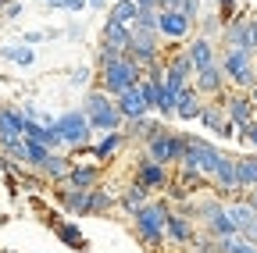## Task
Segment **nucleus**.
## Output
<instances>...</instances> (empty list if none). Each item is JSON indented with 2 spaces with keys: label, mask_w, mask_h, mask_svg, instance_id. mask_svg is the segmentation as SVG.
<instances>
[{
  "label": "nucleus",
  "mask_w": 257,
  "mask_h": 253,
  "mask_svg": "<svg viewBox=\"0 0 257 253\" xmlns=\"http://www.w3.org/2000/svg\"><path fill=\"white\" fill-rule=\"evenodd\" d=\"M86 8V0H64L61 4V11H82Z\"/></svg>",
  "instance_id": "4c0bfd02"
},
{
  "label": "nucleus",
  "mask_w": 257,
  "mask_h": 253,
  "mask_svg": "<svg viewBox=\"0 0 257 253\" xmlns=\"http://www.w3.org/2000/svg\"><path fill=\"white\" fill-rule=\"evenodd\" d=\"M25 132V114L22 107H0V139H11V136H22Z\"/></svg>",
  "instance_id": "412c9836"
},
{
  "label": "nucleus",
  "mask_w": 257,
  "mask_h": 253,
  "mask_svg": "<svg viewBox=\"0 0 257 253\" xmlns=\"http://www.w3.org/2000/svg\"><path fill=\"white\" fill-rule=\"evenodd\" d=\"M136 15H140L136 0H118V4L111 8V15H107V18H114V22H121V25H133V22H136Z\"/></svg>",
  "instance_id": "c85d7f7f"
},
{
  "label": "nucleus",
  "mask_w": 257,
  "mask_h": 253,
  "mask_svg": "<svg viewBox=\"0 0 257 253\" xmlns=\"http://www.w3.org/2000/svg\"><path fill=\"white\" fill-rule=\"evenodd\" d=\"M54 235L64 242V246H68V249H89V242H86V235H82V228L75 225V221H57V225H54Z\"/></svg>",
  "instance_id": "4be33fe9"
},
{
  "label": "nucleus",
  "mask_w": 257,
  "mask_h": 253,
  "mask_svg": "<svg viewBox=\"0 0 257 253\" xmlns=\"http://www.w3.org/2000/svg\"><path fill=\"white\" fill-rule=\"evenodd\" d=\"M168 125H165V118H154V111L150 114H140V118H128V121H121V132H125V139H136V143H150L154 136H161Z\"/></svg>",
  "instance_id": "9d476101"
},
{
  "label": "nucleus",
  "mask_w": 257,
  "mask_h": 253,
  "mask_svg": "<svg viewBox=\"0 0 257 253\" xmlns=\"http://www.w3.org/2000/svg\"><path fill=\"white\" fill-rule=\"evenodd\" d=\"M136 8H140V11H157L161 0H136Z\"/></svg>",
  "instance_id": "58836bf2"
},
{
  "label": "nucleus",
  "mask_w": 257,
  "mask_h": 253,
  "mask_svg": "<svg viewBox=\"0 0 257 253\" xmlns=\"http://www.w3.org/2000/svg\"><path fill=\"white\" fill-rule=\"evenodd\" d=\"M64 185H72V189L100 185V164H72V171L64 175Z\"/></svg>",
  "instance_id": "a211bd4d"
},
{
  "label": "nucleus",
  "mask_w": 257,
  "mask_h": 253,
  "mask_svg": "<svg viewBox=\"0 0 257 253\" xmlns=\"http://www.w3.org/2000/svg\"><path fill=\"white\" fill-rule=\"evenodd\" d=\"M214 4H218V18H221V22H229V18L239 15V11H236V0H214Z\"/></svg>",
  "instance_id": "f704fd0d"
},
{
  "label": "nucleus",
  "mask_w": 257,
  "mask_h": 253,
  "mask_svg": "<svg viewBox=\"0 0 257 253\" xmlns=\"http://www.w3.org/2000/svg\"><path fill=\"white\" fill-rule=\"evenodd\" d=\"M100 40H107V43H114L118 50H125L128 43H133V25H121V22L107 18V22H104V36H100Z\"/></svg>",
  "instance_id": "393cba45"
},
{
  "label": "nucleus",
  "mask_w": 257,
  "mask_h": 253,
  "mask_svg": "<svg viewBox=\"0 0 257 253\" xmlns=\"http://www.w3.org/2000/svg\"><path fill=\"white\" fill-rule=\"evenodd\" d=\"M143 153L150 157V161L172 168V164L182 161V153H186V132H172V129H165L161 136H154L150 143H143Z\"/></svg>",
  "instance_id": "423d86ee"
},
{
  "label": "nucleus",
  "mask_w": 257,
  "mask_h": 253,
  "mask_svg": "<svg viewBox=\"0 0 257 253\" xmlns=\"http://www.w3.org/2000/svg\"><path fill=\"white\" fill-rule=\"evenodd\" d=\"M168 210H172V200H150V203L133 210V228L150 249H161L168 242V235H165V214Z\"/></svg>",
  "instance_id": "f257e3e1"
},
{
  "label": "nucleus",
  "mask_w": 257,
  "mask_h": 253,
  "mask_svg": "<svg viewBox=\"0 0 257 253\" xmlns=\"http://www.w3.org/2000/svg\"><path fill=\"white\" fill-rule=\"evenodd\" d=\"M86 8H93V11H100V8H107V0H86Z\"/></svg>",
  "instance_id": "a19ab883"
},
{
  "label": "nucleus",
  "mask_w": 257,
  "mask_h": 253,
  "mask_svg": "<svg viewBox=\"0 0 257 253\" xmlns=\"http://www.w3.org/2000/svg\"><path fill=\"white\" fill-rule=\"evenodd\" d=\"M161 8H165V11H182V15L193 18V22L200 18V0H161ZM161 8H157V11H161Z\"/></svg>",
  "instance_id": "cd10ccee"
},
{
  "label": "nucleus",
  "mask_w": 257,
  "mask_h": 253,
  "mask_svg": "<svg viewBox=\"0 0 257 253\" xmlns=\"http://www.w3.org/2000/svg\"><path fill=\"white\" fill-rule=\"evenodd\" d=\"M207 132H214L218 136V129H221V121H225V107L221 104H204V111H200V118H197Z\"/></svg>",
  "instance_id": "bb28decb"
},
{
  "label": "nucleus",
  "mask_w": 257,
  "mask_h": 253,
  "mask_svg": "<svg viewBox=\"0 0 257 253\" xmlns=\"http://www.w3.org/2000/svg\"><path fill=\"white\" fill-rule=\"evenodd\" d=\"M47 153H50V146H43V143H32V139H25V164H29V168H40V164L47 161Z\"/></svg>",
  "instance_id": "7c9ffc66"
},
{
  "label": "nucleus",
  "mask_w": 257,
  "mask_h": 253,
  "mask_svg": "<svg viewBox=\"0 0 257 253\" xmlns=\"http://www.w3.org/2000/svg\"><path fill=\"white\" fill-rule=\"evenodd\" d=\"M165 235H168V242H175V246L193 242V235H197V228H193V217L182 214L179 207H172V210L165 214Z\"/></svg>",
  "instance_id": "f8f14e48"
},
{
  "label": "nucleus",
  "mask_w": 257,
  "mask_h": 253,
  "mask_svg": "<svg viewBox=\"0 0 257 253\" xmlns=\"http://www.w3.org/2000/svg\"><path fill=\"white\" fill-rule=\"evenodd\" d=\"M22 11H25L22 0H8L4 11H0V18H4V22H15V18H22Z\"/></svg>",
  "instance_id": "72a5a7b5"
},
{
  "label": "nucleus",
  "mask_w": 257,
  "mask_h": 253,
  "mask_svg": "<svg viewBox=\"0 0 257 253\" xmlns=\"http://www.w3.org/2000/svg\"><path fill=\"white\" fill-rule=\"evenodd\" d=\"M82 114L89 118V129H93V132H111V129H121V121H125V118L118 114V107H114V97H111V93H104L100 86L86 93V100H82Z\"/></svg>",
  "instance_id": "f03ea898"
},
{
  "label": "nucleus",
  "mask_w": 257,
  "mask_h": 253,
  "mask_svg": "<svg viewBox=\"0 0 257 253\" xmlns=\"http://www.w3.org/2000/svg\"><path fill=\"white\" fill-rule=\"evenodd\" d=\"M250 33H253V50H257V15L250 18Z\"/></svg>",
  "instance_id": "79ce46f5"
},
{
  "label": "nucleus",
  "mask_w": 257,
  "mask_h": 253,
  "mask_svg": "<svg viewBox=\"0 0 257 253\" xmlns=\"http://www.w3.org/2000/svg\"><path fill=\"white\" fill-rule=\"evenodd\" d=\"M193 25H197V22L186 18L182 11H165V8L157 11V36H161V40H168V43H182V40H189Z\"/></svg>",
  "instance_id": "1a4fd4ad"
},
{
  "label": "nucleus",
  "mask_w": 257,
  "mask_h": 253,
  "mask_svg": "<svg viewBox=\"0 0 257 253\" xmlns=\"http://www.w3.org/2000/svg\"><path fill=\"white\" fill-rule=\"evenodd\" d=\"M114 207H118V196L111 193L107 185H93V189H86V214L104 217V214H111Z\"/></svg>",
  "instance_id": "dca6fc26"
},
{
  "label": "nucleus",
  "mask_w": 257,
  "mask_h": 253,
  "mask_svg": "<svg viewBox=\"0 0 257 253\" xmlns=\"http://www.w3.org/2000/svg\"><path fill=\"white\" fill-rule=\"evenodd\" d=\"M200 4H204V0H200Z\"/></svg>",
  "instance_id": "de8ad7c7"
},
{
  "label": "nucleus",
  "mask_w": 257,
  "mask_h": 253,
  "mask_svg": "<svg viewBox=\"0 0 257 253\" xmlns=\"http://www.w3.org/2000/svg\"><path fill=\"white\" fill-rule=\"evenodd\" d=\"M218 161H221V150L211 143V139H204V136H189L186 132V153H182V161L179 164H186V168H193V171H200V175H214V168H218Z\"/></svg>",
  "instance_id": "39448f33"
},
{
  "label": "nucleus",
  "mask_w": 257,
  "mask_h": 253,
  "mask_svg": "<svg viewBox=\"0 0 257 253\" xmlns=\"http://www.w3.org/2000/svg\"><path fill=\"white\" fill-rule=\"evenodd\" d=\"M0 253H15V249H0Z\"/></svg>",
  "instance_id": "a18cd8bd"
},
{
  "label": "nucleus",
  "mask_w": 257,
  "mask_h": 253,
  "mask_svg": "<svg viewBox=\"0 0 257 253\" xmlns=\"http://www.w3.org/2000/svg\"><path fill=\"white\" fill-rule=\"evenodd\" d=\"M114 107H118V114H121L125 121H128V118H140V114H150L140 86H128L125 93H118V97H114Z\"/></svg>",
  "instance_id": "4468645a"
},
{
  "label": "nucleus",
  "mask_w": 257,
  "mask_h": 253,
  "mask_svg": "<svg viewBox=\"0 0 257 253\" xmlns=\"http://www.w3.org/2000/svg\"><path fill=\"white\" fill-rule=\"evenodd\" d=\"M118 203L133 214L136 207H143V203H150V189L147 185H140V182H133V185H125L121 193H118Z\"/></svg>",
  "instance_id": "b1692460"
},
{
  "label": "nucleus",
  "mask_w": 257,
  "mask_h": 253,
  "mask_svg": "<svg viewBox=\"0 0 257 253\" xmlns=\"http://www.w3.org/2000/svg\"><path fill=\"white\" fill-rule=\"evenodd\" d=\"M189 246H193V253H221V249H218V239L207 235V232H204V235H193Z\"/></svg>",
  "instance_id": "2f4dec72"
},
{
  "label": "nucleus",
  "mask_w": 257,
  "mask_h": 253,
  "mask_svg": "<svg viewBox=\"0 0 257 253\" xmlns=\"http://www.w3.org/2000/svg\"><path fill=\"white\" fill-rule=\"evenodd\" d=\"M143 75L128 65V57L121 54V57H114V61H107V65H100V72H96V86H100L104 93H111V97H118V93H125L128 86H136Z\"/></svg>",
  "instance_id": "20e7f679"
},
{
  "label": "nucleus",
  "mask_w": 257,
  "mask_h": 253,
  "mask_svg": "<svg viewBox=\"0 0 257 253\" xmlns=\"http://www.w3.org/2000/svg\"><path fill=\"white\" fill-rule=\"evenodd\" d=\"M218 40H221L225 50H250V54H257V50H253V33H250V18H246V15H236V18L225 22Z\"/></svg>",
  "instance_id": "6e6552de"
},
{
  "label": "nucleus",
  "mask_w": 257,
  "mask_h": 253,
  "mask_svg": "<svg viewBox=\"0 0 257 253\" xmlns=\"http://www.w3.org/2000/svg\"><path fill=\"white\" fill-rule=\"evenodd\" d=\"M43 4H50V8H61V4H64V0H43Z\"/></svg>",
  "instance_id": "c03bdc74"
},
{
  "label": "nucleus",
  "mask_w": 257,
  "mask_h": 253,
  "mask_svg": "<svg viewBox=\"0 0 257 253\" xmlns=\"http://www.w3.org/2000/svg\"><path fill=\"white\" fill-rule=\"evenodd\" d=\"M193 86H197V93L207 100H218L225 89H229V82H225V72H221V65L214 61V65H207V68H197V75H193Z\"/></svg>",
  "instance_id": "9b49d317"
},
{
  "label": "nucleus",
  "mask_w": 257,
  "mask_h": 253,
  "mask_svg": "<svg viewBox=\"0 0 257 253\" xmlns=\"http://www.w3.org/2000/svg\"><path fill=\"white\" fill-rule=\"evenodd\" d=\"M236 178H239V193L257 189V153L236 157Z\"/></svg>",
  "instance_id": "5701e85b"
},
{
  "label": "nucleus",
  "mask_w": 257,
  "mask_h": 253,
  "mask_svg": "<svg viewBox=\"0 0 257 253\" xmlns=\"http://www.w3.org/2000/svg\"><path fill=\"white\" fill-rule=\"evenodd\" d=\"M218 65H221L225 82H229L232 89L250 93V86L257 82V54H250V50H225L218 57Z\"/></svg>",
  "instance_id": "7ed1b4c3"
},
{
  "label": "nucleus",
  "mask_w": 257,
  "mask_h": 253,
  "mask_svg": "<svg viewBox=\"0 0 257 253\" xmlns=\"http://www.w3.org/2000/svg\"><path fill=\"white\" fill-rule=\"evenodd\" d=\"M168 178H172V171H168L165 164L150 161L147 153L140 157V164H136V182H140V185H147L150 193H154V189H165V185H168Z\"/></svg>",
  "instance_id": "ddd939ff"
},
{
  "label": "nucleus",
  "mask_w": 257,
  "mask_h": 253,
  "mask_svg": "<svg viewBox=\"0 0 257 253\" xmlns=\"http://www.w3.org/2000/svg\"><path fill=\"white\" fill-rule=\"evenodd\" d=\"M36 171H43L47 182H64V175L72 171V153H57V150H50L47 161H43Z\"/></svg>",
  "instance_id": "f3484780"
},
{
  "label": "nucleus",
  "mask_w": 257,
  "mask_h": 253,
  "mask_svg": "<svg viewBox=\"0 0 257 253\" xmlns=\"http://www.w3.org/2000/svg\"><path fill=\"white\" fill-rule=\"evenodd\" d=\"M243 200H246V203L257 210V189H246V193H243Z\"/></svg>",
  "instance_id": "ea45409f"
},
{
  "label": "nucleus",
  "mask_w": 257,
  "mask_h": 253,
  "mask_svg": "<svg viewBox=\"0 0 257 253\" xmlns=\"http://www.w3.org/2000/svg\"><path fill=\"white\" fill-rule=\"evenodd\" d=\"M250 100H253V107H257V82L250 86Z\"/></svg>",
  "instance_id": "37998d69"
},
{
  "label": "nucleus",
  "mask_w": 257,
  "mask_h": 253,
  "mask_svg": "<svg viewBox=\"0 0 257 253\" xmlns=\"http://www.w3.org/2000/svg\"><path fill=\"white\" fill-rule=\"evenodd\" d=\"M165 65H168V68H175V72H179V75H186V79L197 75V65H193V57L186 54V47H182L179 54H172V57L165 61Z\"/></svg>",
  "instance_id": "c756f323"
},
{
  "label": "nucleus",
  "mask_w": 257,
  "mask_h": 253,
  "mask_svg": "<svg viewBox=\"0 0 257 253\" xmlns=\"http://www.w3.org/2000/svg\"><path fill=\"white\" fill-rule=\"evenodd\" d=\"M200 111H204V97L197 93V86H186L179 97H175V118H182V121H197L200 118Z\"/></svg>",
  "instance_id": "2eb2a0df"
},
{
  "label": "nucleus",
  "mask_w": 257,
  "mask_h": 253,
  "mask_svg": "<svg viewBox=\"0 0 257 253\" xmlns=\"http://www.w3.org/2000/svg\"><path fill=\"white\" fill-rule=\"evenodd\" d=\"M186 54L193 57V65H197V68H207V65H214V61H218V47H214V40H207V36H193L189 47H186Z\"/></svg>",
  "instance_id": "6ab92c4d"
},
{
  "label": "nucleus",
  "mask_w": 257,
  "mask_h": 253,
  "mask_svg": "<svg viewBox=\"0 0 257 253\" xmlns=\"http://www.w3.org/2000/svg\"><path fill=\"white\" fill-rule=\"evenodd\" d=\"M0 25H4V18H0Z\"/></svg>",
  "instance_id": "49530a36"
},
{
  "label": "nucleus",
  "mask_w": 257,
  "mask_h": 253,
  "mask_svg": "<svg viewBox=\"0 0 257 253\" xmlns=\"http://www.w3.org/2000/svg\"><path fill=\"white\" fill-rule=\"evenodd\" d=\"M133 29H147V33H157V11H140Z\"/></svg>",
  "instance_id": "473e14b6"
},
{
  "label": "nucleus",
  "mask_w": 257,
  "mask_h": 253,
  "mask_svg": "<svg viewBox=\"0 0 257 253\" xmlns=\"http://www.w3.org/2000/svg\"><path fill=\"white\" fill-rule=\"evenodd\" d=\"M121 146H125V132H121V129H111V132H107L100 143H96V146H89V157L104 164V161H111V157H114Z\"/></svg>",
  "instance_id": "aec40b11"
},
{
  "label": "nucleus",
  "mask_w": 257,
  "mask_h": 253,
  "mask_svg": "<svg viewBox=\"0 0 257 253\" xmlns=\"http://www.w3.org/2000/svg\"><path fill=\"white\" fill-rule=\"evenodd\" d=\"M89 79H93V72H89V68H86V65H79V68H75V72H72V86H86V82H89Z\"/></svg>",
  "instance_id": "c9c22d12"
},
{
  "label": "nucleus",
  "mask_w": 257,
  "mask_h": 253,
  "mask_svg": "<svg viewBox=\"0 0 257 253\" xmlns=\"http://www.w3.org/2000/svg\"><path fill=\"white\" fill-rule=\"evenodd\" d=\"M0 57L15 61V65H22V68H29L32 61H36V50H32L29 43H11V47H0Z\"/></svg>",
  "instance_id": "a878e982"
},
{
  "label": "nucleus",
  "mask_w": 257,
  "mask_h": 253,
  "mask_svg": "<svg viewBox=\"0 0 257 253\" xmlns=\"http://www.w3.org/2000/svg\"><path fill=\"white\" fill-rule=\"evenodd\" d=\"M54 129H57V136H61V143L64 146H86L89 143V118L82 114V111H64V114H57V121H54Z\"/></svg>",
  "instance_id": "0eeeda50"
},
{
  "label": "nucleus",
  "mask_w": 257,
  "mask_h": 253,
  "mask_svg": "<svg viewBox=\"0 0 257 253\" xmlns=\"http://www.w3.org/2000/svg\"><path fill=\"white\" fill-rule=\"evenodd\" d=\"M239 132H243V139H246L250 146H257V118H253L250 125H243V129H239Z\"/></svg>",
  "instance_id": "e433bc0d"
}]
</instances>
